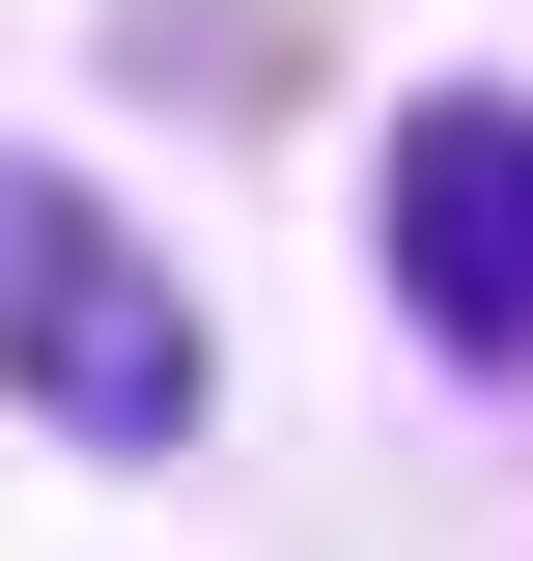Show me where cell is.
<instances>
[{"mask_svg": "<svg viewBox=\"0 0 533 561\" xmlns=\"http://www.w3.org/2000/svg\"><path fill=\"white\" fill-rule=\"evenodd\" d=\"M0 393L57 421L84 478H169L225 449V309L169 280V225H113L57 140H0Z\"/></svg>", "mask_w": 533, "mask_h": 561, "instance_id": "1", "label": "cell"}, {"mask_svg": "<svg viewBox=\"0 0 533 561\" xmlns=\"http://www.w3.org/2000/svg\"><path fill=\"white\" fill-rule=\"evenodd\" d=\"M365 280H394V337L533 365V84H394V140H365Z\"/></svg>", "mask_w": 533, "mask_h": 561, "instance_id": "2", "label": "cell"}]
</instances>
